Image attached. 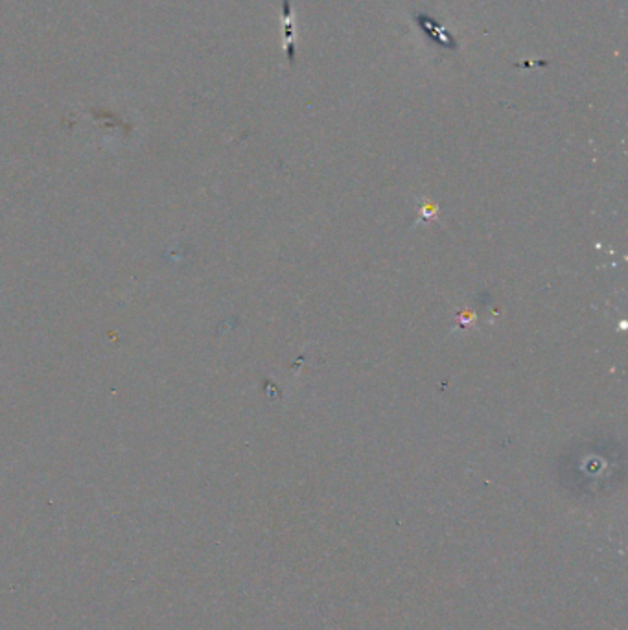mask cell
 I'll use <instances>...</instances> for the list:
<instances>
[{"instance_id":"1","label":"cell","mask_w":628,"mask_h":630,"mask_svg":"<svg viewBox=\"0 0 628 630\" xmlns=\"http://www.w3.org/2000/svg\"><path fill=\"white\" fill-rule=\"evenodd\" d=\"M417 21L420 22V26L424 28L426 32H430L431 35H433V39H435L437 43L444 44V46H448V48H453V46H455L453 39H448L446 33H444V30H430V28H433V21H431V19H428V17H424V15H417Z\"/></svg>"}]
</instances>
